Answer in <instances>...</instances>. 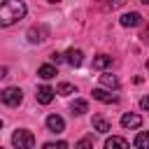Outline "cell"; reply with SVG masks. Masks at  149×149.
<instances>
[{
	"mask_svg": "<svg viewBox=\"0 0 149 149\" xmlns=\"http://www.w3.org/2000/svg\"><path fill=\"white\" fill-rule=\"evenodd\" d=\"M70 109H72V114H86V112H88V102L81 100V98H77V100L70 105Z\"/></svg>",
	"mask_w": 149,
	"mask_h": 149,
	"instance_id": "cell-15",
	"label": "cell"
},
{
	"mask_svg": "<svg viewBox=\"0 0 149 149\" xmlns=\"http://www.w3.org/2000/svg\"><path fill=\"white\" fill-rule=\"evenodd\" d=\"M140 23H142V16H140L137 12H128V14L121 16V26H123V28H135V26H140Z\"/></svg>",
	"mask_w": 149,
	"mask_h": 149,
	"instance_id": "cell-10",
	"label": "cell"
},
{
	"mask_svg": "<svg viewBox=\"0 0 149 149\" xmlns=\"http://www.w3.org/2000/svg\"><path fill=\"white\" fill-rule=\"evenodd\" d=\"M105 149H130V144H128L123 137H119V135H112V137H107V142H105Z\"/></svg>",
	"mask_w": 149,
	"mask_h": 149,
	"instance_id": "cell-11",
	"label": "cell"
},
{
	"mask_svg": "<svg viewBox=\"0 0 149 149\" xmlns=\"http://www.w3.org/2000/svg\"><path fill=\"white\" fill-rule=\"evenodd\" d=\"M49 37V28L44 26V23H40V26H33L30 30H28V42H33V44H37V42H44Z\"/></svg>",
	"mask_w": 149,
	"mask_h": 149,
	"instance_id": "cell-4",
	"label": "cell"
},
{
	"mask_svg": "<svg viewBox=\"0 0 149 149\" xmlns=\"http://www.w3.org/2000/svg\"><path fill=\"white\" fill-rule=\"evenodd\" d=\"M0 100L7 105V107H19L21 100H23V93L19 86H7L5 91H0Z\"/></svg>",
	"mask_w": 149,
	"mask_h": 149,
	"instance_id": "cell-2",
	"label": "cell"
},
{
	"mask_svg": "<svg viewBox=\"0 0 149 149\" xmlns=\"http://www.w3.org/2000/svg\"><path fill=\"white\" fill-rule=\"evenodd\" d=\"M100 84L107 88H119V79L114 74H100Z\"/></svg>",
	"mask_w": 149,
	"mask_h": 149,
	"instance_id": "cell-17",
	"label": "cell"
},
{
	"mask_svg": "<svg viewBox=\"0 0 149 149\" xmlns=\"http://www.w3.org/2000/svg\"><path fill=\"white\" fill-rule=\"evenodd\" d=\"M112 65V56H107V54H98L95 58H93V68L95 70H105V68H109Z\"/></svg>",
	"mask_w": 149,
	"mask_h": 149,
	"instance_id": "cell-13",
	"label": "cell"
},
{
	"mask_svg": "<svg viewBox=\"0 0 149 149\" xmlns=\"http://www.w3.org/2000/svg\"><path fill=\"white\" fill-rule=\"evenodd\" d=\"M147 70H149V61H147Z\"/></svg>",
	"mask_w": 149,
	"mask_h": 149,
	"instance_id": "cell-25",
	"label": "cell"
},
{
	"mask_svg": "<svg viewBox=\"0 0 149 149\" xmlns=\"http://www.w3.org/2000/svg\"><path fill=\"white\" fill-rule=\"evenodd\" d=\"M42 149H68V142H44Z\"/></svg>",
	"mask_w": 149,
	"mask_h": 149,
	"instance_id": "cell-20",
	"label": "cell"
},
{
	"mask_svg": "<svg viewBox=\"0 0 149 149\" xmlns=\"http://www.w3.org/2000/svg\"><path fill=\"white\" fill-rule=\"evenodd\" d=\"M121 126H123V128L135 130V128H140V126H142V116H140V114H130V112H128V114H123V116H121Z\"/></svg>",
	"mask_w": 149,
	"mask_h": 149,
	"instance_id": "cell-7",
	"label": "cell"
},
{
	"mask_svg": "<svg viewBox=\"0 0 149 149\" xmlns=\"http://www.w3.org/2000/svg\"><path fill=\"white\" fill-rule=\"evenodd\" d=\"M140 107H142V109H147V112H149V95H144V98H142V100H140Z\"/></svg>",
	"mask_w": 149,
	"mask_h": 149,
	"instance_id": "cell-21",
	"label": "cell"
},
{
	"mask_svg": "<svg viewBox=\"0 0 149 149\" xmlns=\"http://www.w3.org/2000/svg\"><path fill=\"white\" fill-rule=\"evenodd\" d=\"M37 74H40L42 79H51V77H56V68L49 65V63H44V65L37 68Z\"/></svg>",
	"mask_w": 149,
	"mask_h": 149,
	"instance_id": "cell-14",
	"label": "cell"
},
{
	"mask_svg": "<svg viewBox=\"0 0 149 149\" xmlns=\"http://www.w3.org/2000/svg\"><path fill=\"white\" fill-rule=\"evenodd\" d=\"M63 61H65L68 65H72V68H79L81 61H84V54H81V49H68V51L63 54Z\"/></svg>",
	"mask_w": 149,
	"mask_h": 149,
	"instance_id": "cell-5",
	"label": "cell"
},
{
	"mask_svg": "<svg viewBox=\"0 0 149 149\" xmlns=\"http://www.w3.org/2000/svg\"><path fill=\"white\" fill-rule=\"evenodd\" d=\"M51 61H54V63H61V61H63V54L54 51V54H51Z\"/></svg>",
	"mask_w": 149,
	"mask_h": 149,
	"instance_id": "cell-22",
	"label": "cell"
},
{
	"mask_svg": "<svg viewBox=\"0 0 149 149\" xmlns=\"http://www.w3.org/2000/svg\"><path fill=\"white\" fill-rule=\"evenodd\" d=\"M0 128H2V121H0Z\"/></svg>",
	"mask_w": 149,
	"mask_h": 149,
	"instance_id": "cell-26",
	"label": "cell"
},
{
	"mask_svg": "<svg viewBox=\"0 0 149 149\" xmlns=\"http://www.w3.org/2000/svg\"><path fill=\"white\" fill-rule=\"evenodd\" d=\"M74 149H93V137H81L74 144Z\"/></svg>",
	"mask_w": 149,
	"mask_h": 149,
	"instance_id": "cell-19",
	"label": "cell"
},
{
	"mask_svg": "<svg viewBox=\"0 0 149 149\" xmlns=\"http://www.w3.org/2000/svg\"><path fill=\"white\" fill-rule=\"evenodd\" d=\"M12 144H14L16 149H33V144H35V135H33L30 130L21 128V130H16V133L12 135Z\"/></svg>",
	"mask_w": 149,
	"mask_h": 149,
	"instance_id": "cell-3",
	"label": "cell"
},
{
	"mask_svg": "<svg viewBox=\"0 0 149 149\" xmlns=\"http://www.w3.org/2000/svg\"><path fill=\"white\" fill-rule=\"evenodd\" d=\"M93 98L100 100V102H105V105H114V102H119V95L107 93V91H102V88H93Z\"/></svg>",
	"mask_w": 149,
	"mask_h": 149,
	"instance_id": "cell-9",
	"label": "cell"
},
{
	"mask_svg": "<svg viewBox=\"0 0 149 149\" xmlns=\"http://www.w3.org/2000/svg\"><path fill=\"white\" fill-rule=\"evenodd\" d=\"M135 147L137 149H149V130H142L135 135Z\"/></svg>",
	"mask_w": 149,
	"mask_h": 149,
	"instance_id": "cell-16",
	"label": "cell"
},
{
	"mask_svg": "<svg viewBox=\"0 0 149 149\" xmlns=\"http://www.w3.org/2000/svg\"><path fill=\"white\" fill-rule=\"evenodd\" d=\"M47 128H49L51 133H63V130H65V121H63L58 114H49V116H47Z\"/></svg>",
	"mask_w": 149,
	"mask_h": 149,
	"instance_id": "cell-8",
	"label": "cell"
},
{
	"mask_svg": "<svg viewBox=\"0 0 149 149\" xmlns=\"http://www.w3.org/2000/svg\"><path fill=\"white\" fill-rule=\"evenodd\" d=\"M54 95H56V88H51V86H40L37 88V93H35V98H37V102L40 105H49L51 100H54Z\"/></svg>",
	"mask_w": 149,
	"mask_h": 149,
	"instance_id": "cell-6",
	"label": "cell"
},
{
	"mask_svg": "<svg viewBox=\"0 0 149 149\" xmlns=\"http://www.w3.org/2000/svg\"><path fill=\"white\" fill-rule=\"evenodd\" d=\"M0 77H7V68L5 65H0Z\"/></svg>",
	"mask_w": 149,
	"mask_h": 149,
	"instance_id": "cell-24",
	"label": "cell"
},
{
	"mask_svg": "<svg viewBox=\"0 0 149 149\" xmlns=\"http://www.w3.org/2000/svg\"><path fill=\"white\" fill-rule=\"evenodd\" d=\"M0 149H2V147H0Z\"/></svg>",
	"mask_w": 149,
	"mask_h": 149,
	"instance_id": "cell-27",
	"label": "cell"
},
{
	"mask_svg": "<svg viewBox=\"0 0 149 149\" xmlns=\"http://www.w3.org/2000/svg\"><path fill=\"white\" fill-rule=\"evenodd\" d=\"M56 93H61V95H72V93H77V88H74L72 84L63 81V84H58V86H56Z\"/></svg>",
	"mask_w": 149,
	"mask_h": 149,
	"instance_id": "cell-18",
	"label": "cell"
},
{
	"mask_svg": "<svg viewBox=\"0 0 149 149\" xmlns=\"http://www.w3.org/2000/svg\"><path fill=\"white\" fill-rule=\"evenodd\" d=\"M142 40L149 42V26H144V30H142Z\"/></svg>",
	"mask_w": 149,
	"mask_h": 149,
	"instance_id": "cell-23",
	"label": "cell"
},
{
	"mask_svg": "<svg viewBox=\"0 0 149 149\" xmlns=\"http://www.w3.org/2000/svg\"><path fill=\"white\" fill-rule=\"evenodd\" d=\"M26 2L21 0H5L0 2V28H9L16 21H21L26 16Z\"/></svg>",
	"mask_w": 149,
	"mask_h": 149,
	"instance_id": "cell-1",
	"label": "cell"
},
{
	"mask_svg": "<svg viewBox=\"0 0 149 149\" xmlns=\"http://www.w3.org/2000/svg\"><path fill=\"white\" fill-rule=\"evenodd\" d=\"M93 128H95L98 133H102V135L112 130V126H109V121H107L105 116H100V114H95V116H93Z\"/></svg>",
	"mask_w": 149,
	"mask_h": 149,
	"instance_id": "cell-12",
	"label": "cell"
}]
</instances>
